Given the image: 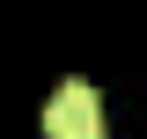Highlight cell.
<instances>
[{
	"label": "cell",
	"mask_w": 147,
	"mask_h": 139,
	"mask_svg": "<svg viewBox=\"0 0 147 139\" xmlns=\"http://www.w3.org/2000/svg\"><path fill=\"white\" fill-rule=\"evenodd\" d=\"M103 95L88 81H59L52 103H44V139H103Z\"/></svg>",
	"instance_id": "1"
}]
</instances>
